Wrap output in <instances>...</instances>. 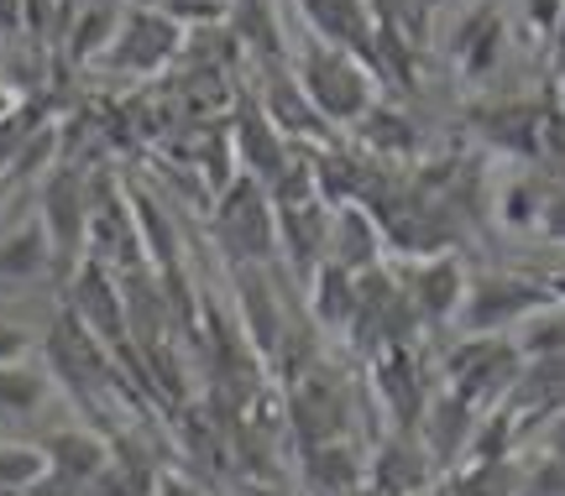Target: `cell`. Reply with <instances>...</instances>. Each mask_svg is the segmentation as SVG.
Instances as JSON below:
<instances>
[{
    "mask_svg": "<svg viewBox=\"0 0 565 496\" xmlns=\"http://www.w3.org/2000/svg\"><path fill=\"white\" fill-rule=\"evenodd\" d=\"M299 89L309 95V105L320 110V120L330 131H351L356 120L377 105V74L372 63H362L356 53H341V47H324V42H303L299 53L288 58Z\"/></svg>",
    "mask_w": 565,
    "mask_h": 496,
    "instance_id": "1",
    "label": "cell"
},
{
    "mask_svg": "<svg viewBox=\"0 0 565 496\" xmlns=\"http://www.w3.org/2000/svg\"><path fill=\"white\" fill-rule=\"evenodd\" d=\"M210 219L231 267H267L278 257V204L252 173H236L225 188H215Z\"/></svg>",
    "mask_w": 565,
    "mask_h": 496,
    "instance_id": "2",
    "label": "cell"
},
{
    "mask_svg": "<svg viewBox=\"0 0 565 496\" xmlns=\"http://www.w3.org/2000/svg\"><path fill=\"white\" fill-rule=\"evenodd\" d=\"M282 429L294 434V444H324V439H356L351 423V387L335 366L309 360L303 371L282 381Z\"/></svg>",
    "mask_w": 565,
    "mask_h": 496,
    "instance_id": "3",
    "label": "cell"
},
{
    "mask_svg": "<svg viewBox=\"0 0 565 496\" xmlns=\"http://www.w3.org/2000/svg\"><path fill=\"white\" fill-rule=\"evenodd\" d=\"M42 360H47L53 387H63L74 402H100L105 387L121 381V366L110 356V345H105L100 335H89L68 309L53 319V330L42 339Z\"/></svg>",
    "mask_w": 565,
    "mask_h": 496,
    "instance_id": "4",
    "label": "cell"
},
{
    "mask_svg": "<svg viewBox=\"0 0 565 496\" xmlns=\"http://www.w3.org/2000/svg\"><path fill=\"white\" fill-rule=\"evenodd\" d=\"M519 366H524V356H519L513 335H461L440 356V377L466 402L498 408L508 397V387L519 381Z\"/></svg>",
    "mask_w": 565,
    "mask_h": 496,
    "instance_id": "5",
    "label": "cell"
},
{
    "mask_svg": "<svg viewBox=\"0 0 565 496\" xmlns=\"http://www.w3.org/2000/svg\"><path fill=\"white\" fill-rule=\"evenodd\" d=\"M38 225L53 246V267L74 272L89 246V173L79 162H53L38 188Z\"/></svg>",
    "mask_w": 565,
    "mask_h": 496,
    "instance_id": "6",
    "label": "cell"
},
{
    "mask_svg": "<svg viewBox=\"0 0 565 496\" xmlns=\"http://www.w3.org/2000/svg\"><path fill=\"white\" fill-rule=\"evenodd\" d=\"M545 303H550V293L540 278H524V272H477V278L466 282L456 330L461 335H513Z\"/></svg>",
    "mask_w": 565,
    "mask_h": 496,
    "instance_id": "7",
    "label": "cell"
},
{
    "mask_svg": "<svg viewBox=\"0 0 565 496\" xmlns=\"http://www.w3.org/2000/svg\"><path fill=\"white\" fill-rule=\"evenodd\" d=\"M183 47V26L158 6H141V11H121L116 21V37L100 53L105 68L116 74H158L168 63L179 58Z\"/></svg>",
    "mask_w": 565,
    "mask_h": 496,
    "instance_id": "8",
    "label": "cell"
},
{
    "mask_svg": "<svg viewBox=\"0 0 565 496\" xmlns=\"http://www.w3.org/2000/svg\"><path fill=\"white\" fill-rule=\"evenodd\" d=\"M393 278L404 282L408 303H414V314H419L424 330H445V324H456L461 314V298H466V261L456 251H435V257H414L404 261Z\"/></svg>",
    "mask_w": 565,
    "mask_h": 496,
    "instance_id": "9",
    "label": "cell"
},
{
    "mask_svg": "<svg viewBox=\"0 0 565 496\" xmlns=\"http://www.w3.org/2000/svg\"><path fill=\"white\" fill-rule=\"evenodd\" d=\"M372 392H377V408L387 413L393 429H419L424 408L435 397V381H429L414 345H387L372 356Z\"/></svg>",
    "mask_w": 565,
    "mask_h": 496,
    "instance_id": "10",
    "label": "cell"
},
{
    "mask_svg": "<svg viewBox=\"0 0 565 496\" xmlns=\"http://www.w3.org/2000/svg\"><path fill=\"white\" fill-rule=\"evenodd\" d=\"M68 314L79 319L89 335H100L110 345V356L131 345L126 335V298H121V272H110L100 261L84 257L74 272H68V303H63Z\"/></svg>",
    "mask_w": 565,
    "mask_h": 496,
    "instance_id": "11",
    "label": "cell"
},
{
    "mask_svg": "<svg viewBox=\"0 0 565 496\" xmlns=\"http://www.w3.org/2000/svg\"><path fill=\"white\" fill-rule=\"evenodd\" d=\"M440 481L429 450L419 444L414 429H387L372 450H366V492L377 496H419Z\"/></svg>",
    "mask_w": 565,
    "mask_h": 496,
    "instance_id": "12",
    "label": "cell"
},
{
    "mask_svg": "<svg viewBox=\"0 0 565 496\" xmlns=\"http://www.w3.org/2000/svg\"><path fill=\"white\" fill-rule=\"evenodd\" d=\"M477 137L503 152L513 162H545V116H540V99H482L471 110Z\"/></svg>",
    "mask_w": 565,
    "mask_h": 496,
    "instance_id": "13",
    "label": "cell"
},
{
    "mask_svg": "<svg viewBox=\"0 0 565 496\" xmlns=\"http://www.w3.org/2000/svg\"><path fill=\"white\" fill-rule=\"evenodd\" d=\"M263 68V84H257V105H263V116L278 126L282 137L294 141V147H324V141H335V131L320 120V110L309 105V95L299 89L294 79V68L288 58L282 63H257Z\"/></svg>",
    "mask_w": 565,
    "mask_h": 496,
    "instance_id": "14",
    "label": "cell"
},
{
    "mask_svg": "<svg viewBox=\"0 0 565 496\" xmlns=\"http://www.w3.org/2000/svg\"><path fill=\"white\" fill-rule=\"evenodd\" d=\"M487 408H477V402H466V397H456L450 387H440V392L429 397V408H424L419 418V444L429 450V460H435V471H456L466 455H471V439H477V423H482Z\"/></svg>",
    "mask_w": 565,
    "mask_h": 496,
    "instance_id": "15",
    "label": "cell"
},
{
    "mask_svg": "<svg viewBox=\"0 0 565 496\" xmlns=\"http://www.w3.org/2000/svg\"><path fill=\"white\" fill-rule=\"evenodd\" d=\"M503 408L519 439H529L534 429H550V418L565 408V356H529L519 366V381L508 387Z\"/></svg>",
    "mask_w": 565,
    "mask_h": 496,
    "instance_id": "16",
    "label": "cell"
},
{
    "mask_svg": "<svg viewBox=\"0 0 565 496\" xmlns=\"http://www.w3.org/2000/svg\"><path fill=\"white\" fill-rule=\"evenodd\" d=\"M225 137H231V152H236V168L252 173L263 188L278 179L282 168H288V158H294V141L282 137L278 126L263 116L257 95H246L242 105H236V116H231V126H225Z\"/></svg>",
    "mask_w": 565,
    "mask_h": 496,
    "instance_id": "17",
    "label": "cell"
},
{
    "mask_svg": "<svg viewBox=\"0 0 565 496\" xmlns=\"http://www.w3.org/2000/svg\"><path fill=\"white\" fill-rule=\"evenodd\" d=\"M503 58H508V17L498 6H471L456 21V32H450V63H456V74L482 84L503 68Z\"/></svg>",
    "mask_w": 565,
    "mask_h": 496,
    "instance_id": "18",
    "label": "cell"
},
{
    "mask_svg": "<svg viewBox=\"0 0 565 496\" xmlns=\"http://www.w3.org/2000/svg\"><path fill=\"white\" fill-rule=\"evenodd\" d=\"M231 282H236V303H242V335L252 339V351L263 360H278L282 335H288V319L278 309V293H273V278L267 267H231Z\"/></svg>",
    "mask_w": 565,
    "mask_h": 496,
    "instance_id": "19",
    "label": "cell"
},
{
    "mask_svg": "<svg viewBox=\"0 0 565 496\" xmlns=\"http://www.w3.org/2000/svg\"><path fill=\"white\" fill-rule=\"evenodd\" d=\"M324 261H341L345 272H372L387 261V240L366 204H330V240H324Z\"/></svg>",
    "mask_w": 565,
    "mask_h": 496,
    "instance_id": "20",
    "label": "cell"
},
{
    "mask_svg": "<svg viewBox=\"0 0 565 496\" xmlns=\"http://www.w3.org/2000/svg\"><path fill=\"white\" fill-rule=\"evenodd\" d=\"M299 6L309 37L324 42V47H341V53H356L362 63H372V11L366 0H294Z\"/></svg>",
    "mask_w": 565,
    "mask_h": 496,
    "instance_id": "21",
    "label": "cell"
},
{
    "mask_svg": "<svg viewBox=\"0 0 565 496\" xmlns=\"http://www.w3.org/2000/svg\"><path fill=\"white\" fill-rule=\"evenodd\" d=\"M299 476L309 496H351L366 486V450L356 439H324L299 450Z\"/></svg>",
    "mask_w": 565,
    "mask_h": 496,
    "instance_id": "22",
    "label": "cell"
},
{
    "mask_svg": "<svg viewBox=\"0 0 565 496\" xmlns=\"http://www.w3.org/2000/svg\"><path fill=\"white\" fill-rule=\"evenodd\" d=\"M324 240H330V204L324 198L278 204V251L294 261L299 278H309L324 261Z\"/></svg>",
    "mask_w": 565,
    "mask_h": 496,
    "instance_id": "23",
    "label": "cell"
},
{
    "mask_svg": "<svg viewBox=\"0 0 565 496\" xmlns=\"http://www.w3.org/2000/svg\"><path fill=\"white\" fill-rule=\"evenodd\" d=\"M303 303H309V319L324 335H345L351 330V314H356V272H345L341 261H320L309 278H303Z\"/></svg>",
    "mask_w": 565,
    "mask_h": 496,
    "instance_id": "24",
    "label": "cell"
},
{
    "mask_svg": "<svg viewBox=\"0 0 565 496\" xmlns=\"http://www.w3.org/2000/svg\"><path fill=\"white\" fill-rule=\"evenodd\" d=\"M356 137H362V147H366V158H377V162H408L414 152H419V126L408 120V110H398V105H372L356 126H351Z\"/></svg>",
    "mask_w": 565,
    "mask_h": 496,
    "instance_id": "25",
    "label": "cell"
},
{
    "mask_svg": "<svg viewBox=\"0 0 565 496\" xmlns=\"http://www.w3.org/2000/svg\"><path fill=\"white\" fill-rule=\"evenodd\" d=\"M42 460H47V471H58L68 481H89L105 471V460H110V444H105L95 429H53V434L38 444Z\"/></svg>",
    "mask_w": 565,
    "mask_h": 496,
    "instance_id": "26",
    "label": "cell"
},
{
    "mask_svg": "<svg viewBox=\"0 0 565 496\" xmlns=\"http://www.w3.org/2000/svg\"><path fill=\"white\" fill-rule=\"evenodd\" d=\"M231 42H242L246 53L257 63H282L294 58L288 47H282V26L273 17V0H231Z\"/></svg>",
    "mask_w": 565,
    "mask_h": 496,
    "instance_id": "27",
    "label": "cell"
},
{
    "mask_svg": "<svg viewBox=\"0 0 565 496\" xmlns=\"http://www.w3.org/2000/svg\"><path fill=\"white\" fill-rule=\"evenodd\" d=\"M47 272H53V246L42 236L38 215L26 225H11L0 236V282H38Z\"/></svg>",
    "mask_w": 565,
    "mask_h": 496,
    "instance_id": "28",
    "label": "cell"
},
{
    "mask_svg": "<svg viewBox=\"0 0 565 496\" xmlns=\"http://www.w3.org/2000/svg\"><path fill=\"white\" fill-rule=\"evenodd\" d=\"M53 397V377L32 366V360H0V423H17V418H32L47 408Z\"/></svg>",
    "mask_w": 565,
    "mask_h": 496,
    "instance_id": "29",
    "label": "cell"
},
{
    "mask_svg": "<svg viewBox=\"0 0 565 496\" xmlns=\"http://www.w3.org/2000/svg\"><path fill=\"white\" fill-rule=\"evenodd\" d=\"M445 496H519L524 471L519 460H461L456 471L440 476Z\"/></svg>",
    "mask_w": 565,
    "mask_h": 496,
    "instance_id": "30",
    "label": "cell"
},
{
    "mask_svg": "<svg viewBox=\"0 0 565 496\" xmlns=\"http://www.w3.org/2000/svg\"><path fill=\"white\" fill-rule=\"evenodd\" d=\"M550 183L534 179V173H513L492 188V215L503 219L508 230H540V215H545Z\"/></svg>",
    "mask_w": 565,
    "mask_h": 496,
    "instance_id": "31",
    "label": "cell"
},
{
    "mask_svg": "<svg viewBox=\"0 0 565 496\" xmlns=\"http://www.w3.org/2000/svg\"><path fill=\"white\" fill-rule=\"evenodd\" d=\"M513 345H519V356H565V303L561 298H550L545 309H534V314L513 330Z\"/></svg>",
    "mask_w": 565,
    "mask_h": 496,
    "instance_id": "32",
    "label": "cell"
},
{
    "mask_svg": "<svg viewBox=\"0 0 565 496\" xmlns=\"http://www.w3.org/2000/svg\"><path fill=\"white\" fill-rule=\"evenodd\" d=\"M116 21H121V11H110V6H89L79 21H74V32H68V53L79 63H100V53L110 47V37H116Z\"/></svg>",
    "mask_w": 565,
    "mask_h": 496,
    "instance_id": "33",
    "label": "cell"
},
{
    "mask_svg": "<svg viewBox=\"0 0 565 496\" xmlns=\"http://www.w3.org/2000/svg\"><path fill=\"white\" fill-rule=\"evenodd\" d=\"M42 471H47V460L38 444H0V486L6 492H26Z\"/></svg>",
    "mask_w": 565,
    "mask_h": 496,
    "instance_id": "34",
    "label": "cell"
},
{
    "mask_svg": "<svg viewBox=\"0 0 565 496\" xmlns=\"http://www.w3.org/2000/svg\"><path fill=\"white\" fill-rule=\"evenodd\" d=\"M152 6L168 11L183 32H189V26H221V21L231 17V0H152Z\"/></svg>",
    "mask_w": 565,
    "mask_h": 496,
    "instance_id": "35",
    "label": "cell"
},
{
    "mask_svg": "<svg viewBox=\"0 0 565 496\" xmlns=\"http://www.w3.org/2000/svg\"><path fill=\"white\" fill-rule=\"evenodd\" d=\"M519 496H565V455H545L524 476Z\"/></svg>",
    "mask_w": 565,
    "mask_h": 496,
    "instance_id": "36",
    "label": "cell"
},
{
    "mask_svg": "<svg viewBox=\"0 0 565 496\" xmlns=\"http://www.w3.org/2000/svg\"><path fill=\"white\" fill-rule=\"evenodd\" d=\"M519 11H524V26H529V32L545 42L550 26H555V17H561V0H519Z\"/></svg>",
    "mask_w": 565,
    "mask_h": 496,
    "instance_id": "37",
    "label": "cell"
},
{
    "mask_svg": "<svg viewBox=\"0 0 565 496\" xmlns=\"http://www.w3.org/2000/svg\"><path fill=\"white\" fill-rule=\"evenodd\" d=\"M26 496H89V486H84V481L58 476V471H42V476L26 486Z\"/></svg>",
    "mask_w": 565,
    "mask_h": 496,
    "instance_id": "38",
    "label": "cell"
},
{
    "mask_svg": "<svg viewBox=\"0 0 565 496\" xmlns=\"http://www.w3.org/2000/svg\"><path fill=\"white\" fill-rule=\"evenodd\" d=\"M540 236H545V240H565V188H550L545 215H540Z\"/></svg>",
    "mask_w": 565,
    "mask_h": 496,
    "instance_id": "39",
    "label": "cell"
},
{
    "mask_svg": "<svg viewBox=\"0 0 565 496\" xmlns=\"http://www.w3.org/2000/svg\"><path fill=\"white\" fill-rule=\"evenodd\" d=\"M152 496H210V492H204L189 471H162V481H158V492Z\"/></svg>",
    "mask_w": 565,
    "mask_h": 496,
    "instance_id": "40",
    "label": "cell"
},
{
    "mask_svg": "<svg viewBox=\"0 0 565 496\" xmlns=\"http://www.w3.org/2000/svg\"><path fill=\"white\" fill-rule=\"evenodd\" d=\"M21 356H26V330L0 319V360H21Z\"/></svg>",
    "mask_w": 565,
    "mask_h": 496,
    "instance_id": "41",
    "label": "cell"
},
{
    "mask_svg": "<svg viewBox=\"0 0 565 496\" xmlns=\"http://www.w3.org/2000/svg\"><path fill=\"white\" fill-rule=\"evenodd\" d=\"M236 496H294L282 481H236Z\"/></svg>",
    "mask_w": 565,
    "mask_h": 496,
    "instance_id": "42",
    "label": "cell"
},
{
    "mask_svg": "<svg viewBox=\"0 0 565 496\" xmlns=\"http://www.w3.org/2000/svg\"><path fill=\"white\" fill-rule=\"evenodd\" d=\"M545 47H550V58H555V63L565 68V0H561V17H555V26H550Z\"/></svg>",
    "mask_w": 565,
    "mask_h": 496,
    "instance_id": "43",
    "label": "cell"
},
{
    "mask_svg": "<svg viewBox=\"0 0 565 496\" xmlns=\"http://www.w3.org/2000/svg\"><path fill=\"white\" fill-rule=\"evenodd\" d=\"M545 444H550V455H565V408L555 418H550V434H545Z\"/></svg>",
    "mask_w": 565,
    "mask_h": 496,
    "instance_id": "44",
    "label": "cell"
},
{
    "mask_svg": "<svg viewBox=\"0 0 565 496\" xmlns=\"http://www.w3.org/2000/svg\"><path fill=\"white\" fill-rule=\"evenodd\" d=\"M21 26V0H0V32H17Z\"/></svg>",
    "mask_w": 565,
    "mask_h": 496,
    "instance_id": "45",
    "label": "cell"
},
{
    "mask_svg": "<svg viewBox=\"0 0 565 496\" xmlns=\"http://www.w3.org/2000/svg\"><path fill=\"white\" fill-rule=\"evenodd\" d=\"M540 282H545V293H550V298H561V303H565V267H555V272H545V278H540Z\"/></svg>",
    "mask_w": 565,
    "mask_h": 496,
    "instance_id": "46",
    "label": "cell"
},
{
    "mask_svg": "<svg viewBox=\"0 0 565 496\" xmlns=\"http://www.w3.org/2000/svg\"><path fill=\"white\" fill-rule=\"evenodd\" d=\"M555 95H561V105H565V68H561V84H555Z\"/></svg>",
    "mask_w": 565,
    "mask_h": 496,
    "instance_id": "47",
    "label": "cell"
},
{
    "mask_svg": "<svg viewBox=\"0 0 565 496\" xmlns=\"http://www.w3.org/2000/svg\"><path fill=\"white\" fill-rule=\"evenodd\" d=\"M0 496H26V492H6V486H0Z\"/></svg>",
    "mask_w": 565,
    "mask_h": 496,
    "instance_id": "48",
    "label": "cell"
},
{
    "mask_svg": "<svg viewBox=\"0 0 565 496\" xmlns=\"http://www.w3.org/2000/svg\"><path fill=\"white\" fill-rule=\"evenodd\" d=\"M351 496H377V492H366V486H362V492H351Z\"/></svg>",
    "mask_w": 565,
    "mask_h": 496,
    "instance_id": "49",
    "label": "cell"
},
{
    "mask_svg": "<svg viewBox=\"0 0 565 496\" xmlns=\"http://www.w3.org/2000/svg\"><path fill=\"white\" fill-rule=\"evenodd\" d=\"M6 105H11V99H6V95H0V110H6Z\"/></svg>",
    "mask_w": 565,
    "mask_h": 496,
    "instance_id": "50",
    "label": "cell"
}]
</instances>
